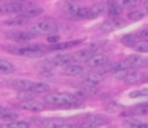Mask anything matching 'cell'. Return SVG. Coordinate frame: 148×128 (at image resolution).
Segmentation results:
<instances>
[{"instance_id": "cell-30", "label": "cell", "mask_w": 148, "mask_h": 128, "mask_svg": "<svg viewBox=\"0 0 148 128\" xmlns=\"http://www.w3.org/2000/svg\"><path fill=\"white\" fill-rule=\"evenodd\" d=\"M90 14V8H79L77 18H88Z\"/></svg>"}, {"instance_id": "cell-20", "label": "cell", "mask_w": 148, "mask_h": 128, "mask_svg": "<svg viewBox=\"0 0 148 128\" xmlns=\"http://www.w3.org/2000/svg\"><path fill=\"white\" fill-rule=\"evenodd\" d=\"M105 10V7L103 4H100V3H97V4L92 5L91 8H90V14H88V20H94V18H97L99 16H101L103 13H104Z\"/></svg>"}, {"instance_id": "cell-32", "label": "cell", "mask_w": 148, "mask_h": 128, "mask_svg": "<svg viewBox=\"0 0 148 128\" xmlns=\"http://www.w3.org/2000/svg\"><path fill=\"white\" fill-rule=\"evenodd\" d=\"M138 4V0H121V5L126 8H131V7H135Z\"/></svg>"}, {"instance_id": "cell-7", "label": "cell", "mask_w": 148, "mask_h": 128, "mask_svg": "<svg viewBox=\"0 0 148 128\" xmlns=\"http://www.w3.org/2000/svg\"><path fill=\"white\" fill-rule=\"evenodd\" d=\"M78 10H79V7L77 5V3L68 1L61 7V14L66 18H77Z\"/></svg>"}, {"instance_id": "cell-15", "label": "cell", "mask_w": 148, "mask_h": 128, "mask_svg": "<svg viewBox=\"0 0 148 128\" xmlns=\"http://www.w3.org/2000/svg\"><path fill=\"white\" fill-rule=\"evenodd\" d=\"M107 10H108V14L109 16H112V17H118V16L122 13V5L118 1H116V0H108Z\"/></svg>"}, {"instance_id": "cell-22", "label": "cell", "mask_w": 148, "mask_h": 128, "mask_svg": "<svg viewBox=\"0 0 148 128\" xmlns=\"http://www.w3.org/2000/svg\"><path fill=\"white\" fill-rule=\"evenodd\" d=\"M48 91H49V85L47 84V83L34 82L30 92H33V93H46V92H48Z\"/></svg>"}, {"instance_id": "cell-4", "label": "cell", "mask_w": 148, "mask_h": 128, "mask_svg": "<svg viewBox=\"0 0 148 128\" xmlns=\"http://www.w3.org/2000/svg\"><path fill=\"white\" fill-rule=\"evenodd\" d=\"M46 62L52 66H68V65L74 64L75 60H74L73 54H57V56L48 58Z\"/></svg>"}, {"instance_id": "cell-6", "label": "cell", "mask_w": 148, "mask_h": 128, "mask_svg": "<svg viewBox=\"0 0 148 128\" xmlns=\"http://www.w3.org/2000/svg\"><path fill=\"white\" fill-rule=\"evenodd\" d=\"M104 77L105 75L103 74V72H100V71L86 72V74L83 75V82H84V84L95 87V85H97L103 79H104Z\"/></svg>"}, {"instance_id": "cell-37", "label": "cell", "mask_w": 148, "mask_h": 128, "mask_svg": "<svg viewBox=\"0 0 148 128\" xmlns=\"http://www.w3.org/2000/svg\"><path fill=\"white\" fill-rule=\"evenodd\" d=\"M70 1H74V3H78V1H83V0H70Z\"/></svg>"}, {"instance_id": "cell-8", "label": "cell", "mask_w": 148, "mask_h": 128, "mask_svg": "<svg viewBox=\"0 0 148 128\" xmlns=\"http://www.w3.org/2000/svg\"><path fill=\"white\" fill-rule=\"evenodd\" d=\"M18 106H20L21 109H23V110H27V111H42L44 109L43 104H42L40 101L34 100V98L22 101V102H21Z\"/></svg>"}, {"instance_id": "cell-13", "label": "cell", "mask_w": 148, "mask_h": 128, "mask_svg": "<svg viewBox=\"0 0 148 128\" xmlns=\"http://www.w3.org/2000/svg\"><path fill=\"white\" fill-rule=\"evenodd\" d=\"M36 123L40 128H57L64 123V121L59 118H44V119H38Z\"/></svg>"}, {"instance_id": "cell-38", "label": "cell", "mask_w": 148, "mask_h": 128, "mask_svg": "<svg viewBox=\"0 0 148 128\" xmlns=\"http://www.w3.org/2000/svg\"><path fill=\"white\" fill-rule=\"evenodd\" d=\"M144 128H148V126H147V127H144Z\"/></svg>"}, {"instance_id": "cell-24", "label": "cell", "mask_w": 148, "mask_h": 128, "mask_svg": "<svg viewBox=\"0 0 148 128\" xmlns=\"http://www.w3.org/2000/svg\"><path fill=\"white\" fill-rule=\"evenodd\" d=\"M81 43V40H75V41H69V43H55L49 49H53V51H59V49H66V48H72V47L77 45V44Z\"/></svg>"}, {"instance_id": "cell-31", "label": "cell", "mask_w": 148, "mask_h": 128, "mask_svg": "<svg viewBox=\"0 0 148 128\" xmlns=\"http://www.w3.org/2000/svg\"><path fill=\"white\" fill-rule=\"evenodd\" d=\"M142 96H148V89H139V91H134L130 93V97L135 98V97H142Z\"/></svg>"}, {"instance_id": "cell-9", "label": "cell", "mask_w": 148, "mask_h": 128, "mask_svg": "<svg viewBox=\"0 0 148 128\" xmlns=\"http://www.w3.org/2000/svg\"><path fill=\"white\" fill-rule=\"evenodd\" d=\"M33 84H34V82L27 80V79H14V80H10V87L16 88V89L21 91V92H30Z\"/></svg>"}, {"instance_id": "cell-3", "label": "cell", "mask_w": 148, "mask_h": 128, "mask_svg": "<svg viewBox=\"0 0 148 128\" xmlns=\"http://www.w3.org/2000/svg\"><path fill=\"white\" fill-rule=\"evenodd\" d=\"M44 51V47L42 45H30V47H23V48H18L14 49L13 53L18 54V56H23V57H38L42 56Z\"/></svg>"}, {"instance_id": "cell-18", "label": "cell", "mask_w": 148, "mask_h": 128, "mask_svg": "<svg viewBox=\"0 0 148 128\" xmlns=\"http://www.w3.org/2000/svg\"><path fill=\"white\" fill-rule=\"evenodd\" d=\"M42 13H43L42 8H29V9H23L22 12H20V17L25 18V20H29V18L38 17Z\"/></svg>"}, {"instance_id": "cell-29", "label": "cell", "mask_w": 148, "mask_h": 128, "mask_svg": "<svg viewBox=\"0 0 148 128\" xmlns=\"http://www.w3.org/2000/svg\"><path fill=\"white\" fill-rule=\"evenodd\" d=\"M144 12H142V10H133V12H130L129 13V20L130 21H139V20H142V18L144 17Z\"/></svg>"}, {"instance_id": "cell-35", "label": "cell", "mask_w": 148, "mask_h": 128, "mask_svg": "<svg viewBox=\"0 0 148 128\" xmlns=\"http://www.w3.org/2000/svg\"><path fill=\"white\" fill-rule=\"evenodd\" d=\"M48 41H51V43H57V41H59V36H49Z\"/></svg>"}, {"instance_id": "cell-12", "label": "cell", "mask_w": 148, "mask_h": 128, "mask_svg": "<svg viewBox=\"0 0 148 128\" xmlns=\"http://www.w3.org/2000/svg\"><path fill=\"white\" fill-rule=\"evenodd\" d=\"M105 119L100 115H90L84 119V122L81 124V128H96L100 124L104 123Z\"/></svg>"}, {"instance_id": "cell-33", "label": "cell", "mask_w": 148, "mask_h": 128, "mask_svg": "<svg viewBox=\"0 0 148 128\" xmlns=\"http://www.w3.org/2000/svg\"><path fill=\"white\" fill-rule=\"evenodd\" d=\"M57 128H81V124L79 123H62L61 126H59Z\"/></svg>"}, {"instance_id": "cell-40", "label": "cell", "mask_w": 148, "mask_h": 128, "mask_svg": "<svg viewBox=\"0 0 148 128\" xmlns=\"http://www.w3.org/2000/svg\"><path fill=\"white\" fill-rule=\"evenodd\" d=\"M0 128H1V126H0Z\"/></svg>"}, {"instance_id": "cell-27", "label": "cell", "mask_w": 148, "mask_h": 128, "mask_svg": "<svg viewBox=\"0 0 148 128\" xmlns=\"http://www.w3.org/2000/svg\"><path fill=\"white\" fill-rule=\"evenodd\" d=\"M138 41V36L133 35V34H127L122 38V44L123 45H127V47H134Z\"/></svg>"}, {"instance_id": "cell-21", "label": "cell", "mask_w": 148, "mask_h": 128, "mask_svg": "<svg viewBox=\"0 0 148 128\" xmlns=\"http://www.w3.org/2000/svg\"><path fill=\"white\" fill-rule=\"evenodd\" d=\"M17 118V114L13 113L12 110H9L8 108L0 106V119L1 121H13Z\"/></svg>"}, {"instance_id": "cell-2", "label": "cell", "mask_w": 148, "mask_h": 128, "mask_svg": "<svg viewBox=\"0 0 148 128\" xmlns=\"http://www.w3.org/2000/svg\"><path fill=\"white\" fill-rule=\"evenodd\" d=\"M59 30V26L56 22L51 20H44V21H39V22L34 23L33 26H30L27 31H30L34 36L35 35H52V34H56Z\"/></svg>"}, {"instance_id": "cell-25", "label": "cell", "mask_w": 148, "mask_h": 128, "mask_svg": "<svg viewBox=\"0 0 148 128\" xmlns=\"http://www.w3.org/2000/svg\"><path fill=\"white\" fill-rule=\"evenodd\" d=\"M25 22H26L25 18H22V17H17V18H13V20H8V21H5V22L3 23V26H4V27H16V26H21V25H23Z\"/></svg>"}, {"instance_id": "cell-16", "label": "cell", "mask_w": 148, "mask_h": 128, "mask_svg": "<svg viewBox=\"0 0 148 128\" xmlns=\"http://www.w3.org/2000/svg\"><path fill=\"white\" fill-rule=\"evenodd\" d=\"M146 74L140 71H133V72H127L126 77L123 78V82L129 83V84H136V83H140L142 80H144Z\"/></svg>"}, {"instance_id": "cell-34", "label": "cell", "mask_w": 148, "mask_h": 128, "mask_svg": "<svg viewBox=\"0 0 148 128\" xmlns=\"http://www.w3.org/2000/svg\"><path fill=\"white\" fill-rule=\"evenodd\" d=\"M138 38H142V39H148V28H143V30H139L138 34H136Z\"/></svg>"}, {"instance_id": "cell-23", "label": "cell", "mask_w": 148, "mask_h": 128, "mask_svg": "<svg viewBox=\"0 0 148 128\" xmlns=\"http://www.w3.org/2000/svg\"><path fill=\"white\" fill-rule=\"evenodd\" d=\"M13 71H14V66L10 62L0 58V74L8 75V74H12Z\"/></svg>"}, {"instance_id": "cell-28", "label": "cell", "mask_w": 148, "mask_h": 128, "mask_svg": "<svg viewBox=\"0 0 148 128\" xmlns=\"http://www.w3.org/2000/svg\"><path fill=\"white\" fill-rule=\"evenodd\" d=\"M1 128H29L27 122H10L8 124H3Z\"/></svg>"}, {"instance_id": "cell-10", "label": "cell", "mask_w": 148, "mask_h": 128, "mask_svg": "<svg viewBox=\"0 0 148 128\" xmlns=\"http://www.w3.org/2000/svg\"><path fill=\"white\" fill-rule=\"evenodd\" d=\"M108 64H109V58H108L107 56H104V54H94V56L87 61V66L95 67V69L103 67Z\"/></svg>"}, {"instance_id": "cell-5", "label": "cell", "mask_w": 148, "mask_h": 128, "mask_svg": "<svg viewBox=\"0 0 148 128\" xmlns=\"http://www.w3.org/2000/svg\"><path fill=\"white\" fill-rule=\"evenodd\" d=\"M23 5L18 1H10L0 5V16H9V14H17L22 12Z\"/></svg>"}, {"instance_id": "cell-14", "label": "cell", "mask_w": 148, "mask_h": 128, "mask_svg": "<svg viewBox=\"0 0 148 128\" xmlns=\"http://www.w3.org/2000/svg\"><path fill=\"white\" fill-rule=\"evenodd\" d=\"M125 126L130 128H144L148 126V121L140 116H130L125 119Z\"/></svg>"}, {"instance_id": "cell-19", "label": "cell", "mask_w": 148, "mask_h": 128, "mask_svg": "<svg viewBox=\"0 0 148 128\" xmlns=\"http://www.w3.org/2000/svg\"><path fill=\"white\" fill-rule=\"evenodd\" d=\"M9 38L16 41H29L30 39L34 38V35L30 31H18V33H14V34H12V35H9Z\"/></svg>"}, {"instance_id": "cell-11", "label": "cell", "mask_w": 148, "mask_h": 128, "mask_svg": "<svg viewBox=\"0 0 148 128\" xmlns=\"http://www.w3.org/2000/svg\"><path fill=\"white\" fill-rule=\"evenodd\" d=\"M83 72H86V70L81 65L72 64L68 65V66H64V69H62V75H65V77H79Z\"/></svg>"}, {"instance_id": "cell-39", "label": "cell", "mask_w": 148, "mask_h": 128, "mask_svg": "<svg viewBox=\"0 0 148 128\" xmlns=\"http://www.w3.org/2000/svg\"><path fill=\"white\" fill-rule=\"evenodd\" d=\"M0 3H1V0H0Z\"/></svg>"}, {"instance_id": "cell-1", "label": "cell", "mask_w": 148, "mask_h": 128, "mask_svg": "<svg viewBox=\"0 0 148 128\" xmlns=\"http://www.w3.org/2000/svg\"><path fill=\"white\" fill-rule=\"evenodd\" d=\"M44 101L47 104L60 106V108H75V106H81V102L78 101V98L75 96L70 95V93H64V92L48 93L44 97Z\"/></svg>"}, {"instance_id": "cell-26", "label": "cell", "mask_w": 148, "mask_h": 128, "mask_svg": "<svg viewBox=\"0 0 148 128\" xmlns=\"http://www.w3.org/2000/svg\"><path fill=\"white\" fill-rule=\"evenodd\" d=\"M136 52H142V53H148V39H142L138 40L136 44L133 47Z\"/></svg>"}, {"instance_id": "cell-36", "label": "cell", "mask_w": 148, "mask_h": 128, "mask_svg": "<svg viewBox=\"0 0 148 128\" xmlns=\"http://www.w3.org/2000/svg\"><path fill=\"white\" fill-rule=\"evenodd\" d=\"M144 7H146V9L148 10V0H146V1H144Z\"/></svg>"}, {"instance_id": "cell-17", "label": "cell", "mask_w": 148, "mask_h": 128, "mask_svg": "<svg viewBox=\"0 0 148 128\" xmlns=\"http://www.w3.org/2000/svg\"><path fill=\"white\" fill-rule=\"evenodd\" d=\"M95 54L94 49H82V51H78L73 54L75 62H87L92 56Z\"/></svg>"}]
</instances>
